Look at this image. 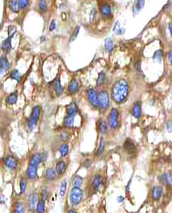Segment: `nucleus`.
<instances>
[{
  "label": "nucleus",
  "instance_id": "31",
  "mask_svg": "<svg viewBox=\"0 0 172 213\" xmlns=\"http://www.w3.org/2000/svg\"><path fill=\"white\" fill-rule=\"evenodd\" d=\"M27 180H26V179L24 177H22L19 182V189L21 195H23L26 192V191H27Z\"/></svg>",
  "mask_w": 172,
  "mask_h": 213
},
{
  "label": "nucleus",
  "instance_id": "52",
  "mask_svg": "<svg viewBox=\"0 0 172 213\" xmlns=\"http://www.w3.org/2000/svg\"><path fill=\"white\" fill-rule=\"evenodd\" d=\"M67 213H78V212L75 209H70V210H69Z\"/></svg>",
  "mask_w": 172,
  "mask_h": 213
},
{
  "label": "nucleus",
  "instance_id": "3",
  "mask_svg": "<svg viewBox=\"0 0 172 213\" xmlns=\"http://www.w3.org/2000/svg\"><path fill=\"white\" fill-rule=\"evenodd\" d=\"M83 199V190L78 187H74L70 190V201L72 205H78L82 202Z\"/></svg>",
  "mask_w": 172,
  "mask_h": 213
},
{
  "label": "nucleus",
  "instance_id": "10",
  "mask_svg": "<svg viewBox=\"0 0 172 213\" xmlns=\"http://www.w3.org/2000/svg\"><path fill=\"white\" fill-rule=\"evenodd\" d=\"M123 148L128 155L130 156H134L137 153L136 146L134 145V143L131 141V140L128 139L123 143Z\"/></svg>",
  "mask_w": 172,
  "mask_h": 213
},
{
  "label": "nucleus",
  "instance_id": "9",
  "mask_svg": "<svg viewBox=\"0 0 172 213\" xmlns=\"http://www.w3.org/2000/svg\"><path fill=\"white\" fill-rule=\"evenodd\" d=\"M39 202V195L36 192H32L30 194L28 197V201H27V204H28V208L31 211H34L36 209V206L38 204Z\"/></svg>",
  "mask_w": 172,
  "mask_h": 213
},
{
  "label": "nucleus",
  "instance_id": "23",
  "mask_svg": "<svg viewBox=\"0 0 172 213\" xmlns=\"http://www.w3.org/2000/svg\"><path fill=\"white\" fill-rule=\"evenodd\" d=\"M26 208L25 205L21 201H17L14 205V210L13 213H25Z\"/></svg>",
  "mask_w": 172,
  "mask_h": 213
},
{
  "label": "nucleus",
  "instance_id": "34",
  "mask_svg": "<svg viewBox=\"0 0 172 213\" xmlns=\"http://www.w3.org/2000/svg\"><path fill=\"white\" fill-rule=\"evenodd\" d=\"M104 149H105V140L103 138H101L99 140V144L98 149H97L96 155L97 156H100L101 154H102L104 152Z\"/></svg>",
  "mask_w": 172,
  "mask_h": 213
},
{
  "label": "nucleus",
  "instance_id": "39",
  "mask_svg": "<svg viewBox=\"0 0 172 213\" xmlns=\"http://www.w3.org/2000/svg\"><path fill=\"white\" fill-rule=\"evenodd\" d=\"M39 8L42 13H46L47 11V3L46 0H40L39 3Z\"/></svg>",
  "mask_w": 172,
  "mask_h": 213
},
{
  "label": "nucleus",
  "instance_id": "12",
  "mask_svg": "<svg viewBox=\"0 0 172 213\" xmlns=\"http://www.w3.org/2000/svg\"><path fill=\"white\" fill-rule=\"evenodd\" d=\"M14 35H15V33H13V34L9 35L8 37H7L6 40H4L3 42L2 43V46H1V47H2V50L4 52H6V53H9V52L11 51V49H12L11 40H12V38L14 37Z\"/></svg>",
  "mask_w": 172,
  "mask_h": 213
},
{
  "label": "nucleus",
  "instance_id": "44",
  "mask_svg": "<svg viewBox=\"0 0 172 213\" xmlns=\"http://www.w3.org/2000/svg\"><path fill=\"white\" fill-rule=\"evenodd\" d=\"M55 29H56V22H55V20L53 19L51 22H50L49 30H50V31H53V30H55Z\"/></svg>",
  "mask_w": 172,
  "mask_h": 213
},
{
  "label": "nucleus",
  "instance_id": "21",
  "mask_svg": "<svg viewBox=\"0 0 172 213\" xmlns=\"http://www.w3.org/2000/svg\"><path fill=\"white\" fill-rule=\"evenodd\" d=\"M45 176H46V178H47V180H55V179L57 178L58 174L56 172L55 169L53 168H49L47 169L46 171V173H45Z\"/></svg>",
  "mask_w": 172,
  "mask_h": 213
},
{
  "label": "nucleus",
  "instance_id": "2",
  "mask_svg": "<svg viewBox=\"0 0 172 213\" xmlns=\"http://www.w3.org/2000/svg\"><path fill=\"white\" fill-rule=\"evenodd\" d=\"M40 113H41V108L39 106H35L33 108L31 116L27 120V127L30 130H33L36 127L39 119Z\"/></svg>",
  "mask_w": 172,
  "mask_h": 213
},
{
  "label": "nucleus",
  "instance_id": "30",
  "mask_svg": "<svg viewBox=\"0 0 172 213\" xmlns=\"http://www.w3.org/2000/svg\"><path fill=\"white\" fill-rule=\"evenodd\" d=\"M46 205H45V200L43 199H40L39 200L38 204L36 206V213H44Z\"/></svg>",
  "mask_w": 172,
  "mask_h": 213
},
{
  "label": "nucleus",
  "instance_id": "7",
  "mask_svg": "<svg viewBox=\"0 0 172 213\" xmlns=\"http://www.w3.org/2000/svg\"><path fill=\"white\" fill-rule=\"evenodd\" d=\"M99 11H100L101 16L105 19L111 18L112 12H111V7L107 3H102L99 5Z\"/></svg>",
  "mask_w": 172,
  "mask_h": 213
},
{
  "label": "nucleus",
  "instance_id": "32",
  "mask_svg": "<svg viewBox=\"0 0 172 213\" xmlns=\"http://www.w3.org/2000/svg\"><path fill=\"white\" fill-rule=\"evenodd\" d=\"M83 179L80 176H78V175H76V176L73 178V180H72L73 186L78 187V188H80V187L83 185Z\"/></svg>",
  "mask_w": 172,
  "mask_h": 213
},
{
  "label": "nucleus",
  "instance_id": "24",
  "mask_svg": "<svg viewBox=\"0 0 172 213\" xmlns=\"http://www.w3.org/2000/svg\"><path fill=\"white\" fill-rule=\"evenodd\" d=\"M98 128H99V132L102 133V134H105V133L107 132L108 124L106 122V120H99V124H98Z\"/></svg>",
  "mask_w": 172,
  "mask_h": 213
},
{
  "label": "nucleus",
  "instance_id": "5",
  "mask_svg": "<svg viewBox=\"0 0 172 213\" xmlns=\"http://www.w3.org/2000/svg\"><path fill=\"white\" fill-rule=\"evenodd\" d=\"M118 118H119V112L116 108H112L110 111L108 115L107 124L111 129H115L118 127Z\"/></svg>",
  "mask_w": 172,
  "mask_h": 213
},
{
  "label": "nucleus",
  "instance_id": "17",
  "mask_svg": "<svg viewBox=\"0 0 172 213\" xmlns=\"http://www.w3.org/2000/svg\"><path fill=\"white\" fill-rule=\"evenodd\" d=\"M79 90V83L76 79H72L68 84V91L69 93L73 95L76 94Z\"/></svg>",
  "mask_w": 172,
  "mask_h": 213
},
{
  "label": "nucleus",
  "instance_id": "1",
  "mask_svg": "<svg viewBox=\"0 0 172 213\" xmlns=\"http://www.w3.org/2000/svg\"><path fill=\"white\" fill-rule=\"evenodd\" d=\"M129 94V85L125 79L118 80L111 88L112 99L116 104H122L126 101Z\"/></svg>",
  "mask_w": 172,
  "mask_h": 213
},
{
  "label": "nucleus",
  "instance_id": "33",
  "mask_svg": "<svg viewBox=\"0 0 172 213\" xmlns=\"http://www.w3.org/2000/svg\"><path fill=\"white\" fill-rule=\"evenodd\" d=\"M163 52L162 50H158L154 52V56H153V59L157 63H161L163 60Z\"/></svg>",
  "mask_w": 172,
  "mask_h": 213
},
{
  "label": "nucleus",
  "instance_id": "4",
  "mask_svg": "<svg viewBox=\"0 0 172 213\" xmlns=\"http://www.w3.org/2000/svg\"><path fill=\"white\" fill-rule=\"evenodd\" d=\"M99 99V106L102 110H107L110 106V96L108 91L106 90H102L98 93Z\"/></svg>",
  "mask_w": 172,
  "mask_h": 213
},
{
  "label": "nucleus",
  "instance_id": "26",
  "mask_svg": "<svg viewBox=\"0 0 172 213\" xmlns=\"http://www.w3.org/2000/svg\"><path fill=\"white\" fill-rule=\"evenodd\" d=\"M75 117L71 116V115H67L64 117L63 120V125L66 127H72L74 126V123H75Z\"/></svg>",
  "mask_w": 172,
  "mask_h": 213
},
{
  "label": "nucleus",
  "instance_id": "15",
  "mask_svg": "<svg viewBox=\"0 0 172 213\" xmlns=\"http://www.w3.org/2000/svg\"><path fill=\"white\" fill-rule=\"evenodd\" d=\"M131 113H132L133 116L136 119H139L142 115V107L141 103L137 101L134 104L132 108H131Z\"/></svg>",
  "mask_w": 172,
  "mask_h": 213
},
{
  "label": "nucleus",
  "instance_id": "49",
  "mask_svg": "<svg viewBox=\"0 0 172 213\" xmlns=\"http://www.w3.org/2000/svg\"><path fill=\"white\" fill-rule=\"evenodd\" d=\"M124 200V197L122 196V195H119V196L117 198V201H118V203H122L123 202Z\"/></svg>",
  "mask_w": 172,
  "mask_h": 213
},
{
  "label": "nucleus",
  "instance_id": "11",
  "mask_svg": "<svg viewBox=\"0 0 172 213\" xmlns=\"http://www.w3.org/2000/svg\"><path fill=\"white\" fill-rule=\"evenodd\" d=\"M5 166L11 170H15L18 166V159L13 156H8L4 160Z\"/></svg>",
  "mask_w": 172,
  "mask_h": 213
},
{
  "label": "nucleus",
  "instance_id": "42",
  "mask_svg": "<svg viewBox=\"0 0 172 213\" xmlns=\"http://www.w3.org/2000/svg\"><path fill=\"white\" fill-rule=\"evenodd\" d=\"M96 17H97V11L95 8H93V9L91 10V13H90V20H91V22L95 21V20L96 19Z\"/></svg>",
  "mask_w": 172,
  "mask_h": 213
},
{
  "label": "nucleus",
  "instance_id": "43",
  "mask_svg": "<svg viewBox=\"0 0 172 213\" xmlns=\"http://www.w3.org/2000/svg\"><path fill=\"white\" fill-rule=\"evenodd\" d=\"M60 139H61L62 141L66 142V140L69 139V135L68 133L66 132V131H63V132L60 134Z\"/></svg>",
  "mask_w": 172,
  "mask_h": 213
},
{
  "label": "nucleus",
  "instance_id": "20",
  "mask_svg": "<svg viewBox=\"0 0 172 213\" xmlns=\"http://www.w3.org/2000/svg\"><path fill=\"white\" fill-rule=\"evenodd\" d=\"M162 194H163V188L160 186L154 187L151 192V195H152V198L154 200L158 201L161 198Z\"/></svg>",
  "mask_w": 172,
  "mask_h": 213
},
{
  "label": "nucleus",
  "instance_id": "27",
  "mask_svg": "<svg viewBox=\"0 0 172 213\" xmlns=\"http://www.w3.org/2000/svg\"><path fill=\"white\" fill-rule=\"evenodd\" d=\"M17 100H18V94H17L16 91L12 92V93L10 94L7 98V103L9 105H13V104H16Z\"/></svg>",
  "mask_w": 172,
  "mask_h": 213
},
{
  "label": "nucleus",
  "instance_id": "29",
  "mask_svg": "<svg viewBox=\"0 0 172 213\" xmlns=\"http://www.w3.org/2000/svg\"><path fill=\"white\" fill-rule=\"evenodd\" d=\"M106 79H107L106 73H105L104 72H101L99 74L98 78H97L96 85L98 87L102 86V85L105 84V83H106Z\"/></svg>",
  "mask_w": 172,
  "mask_h": 213
},
{
  "label": "nucleus",
  "instance_id": "18",
  "mask_svg": "<svg viewBox=\"0 0 172 213\" xmlns=\"http://www.w3.org/2000/svg\"><path fill=\"white\" fill-rule=\"evenodd\" d=\"M159 179L161 183L164 184L168 186H172V175L170 173H164L162 174L161 176L159 177Z\"/></svg>",
  "mask_w": 172,
  "mask_h": 213
},
{
  "label": "nucleus",
  "instance_id": "16",
  "mask_svg": "<svg viewBox=\"0 0 172 213\" xmlns=\"http://www.w3.org/2000/svg\"><path fill=\"white\" fill-rule=\"evenodd\" d=\"M79 112V108L76 103H70V104L66 106V115L76 116Z\"/></svg>",
  "mask_w": 172,
  "mask_h": 213
},
{
  "label": "nucleus",
  "instance_id": "25",
  "mask_svg": "<svg viewBox=\"0 0 172 213\" xmlns=\"http://www.w3.org/2000/svg\"><path fill=\"white\" fill-rule=\"evenodd\" d=\"M8 7H9L10 10L14 13H18V11H19L18 0H9Z\"/></svg>",
  "mask_w": 172,
  "mask_h": 213
},
{
  "label": "nucleus",
  "instance_id": "14",
  "mask_svg": "<svg viewBox=\"0 0 172 213\" xmlns=\"http://www.w3.org/2000/svg\"><path fill=\"white\" fill-rule=\"evenodd\" d=\"M53 88H54V91L56 95H57V96H60L63 93L64 88L62 86L61 81H60L59 77L56 78L54 82H53Z\"/></svg>",
  "mask_w": 172,
  "mask_h": 213
},
{
  "label": "nucleus",
  "instance_id": "40",
  "mask_svg": "<svg viewBox=\"0 0 172 213\" xmlns=\"http://www.w3.org/2000/svg\"><path fill=\"white\" fill-rule=\"evenodd\" d=\"M18 7H19V9L23 10L25 8H27L29 6L30 3V0H18Z\"/></svg>",
  "mask_w": 172,
  "mask_h": 213
},
{
  "label": "nucleus",
  "instance_id": "37",
  "mask_svg": "<svg viewBox=\"0 0 172 213\" xmlns=\"http://www.w3.org/2000/svg\"><path fill=\"white\" fill-rule=\"evenodd\" d=\"M66 187H67V182H66V179L63 181L60 184V188H59V195L60 196L63 197L66 194Z\"/></svg>",
  "mask_w": 172,
  "mask_h": 213
},
{
  "label": "nucleus",
  "instance_id": "46",
  "mask_svg": "<svg viewBox=\"0 0 172 213\" xmlns=\"http://www.w3.org/2000/svg\"><path fill=\"white\" fill-rule=\"evenodd\" d=\"M91 160H90V159H86V160H85L83 166L87 168H89V167L91 166Z\"/></svg>",
  "mask_w": 172,
  "mask_h": 213
},
{
  "label": "nucleus",
  "instance_id": "50",
  "mask_svg": "<svg viewBox=\"0 0 172 213\" xmlns=\"http://www.w3.org/2000/svg\"><path fill=\"white\" fill-rule=\"evenodd\" d=\"M131 181H132V177H131V179H130V180H129V182H128V185H127V187H126V191H127V192H128V191H129L130 185H131Z\"/></svg>",
  "mask_w": 172,
  "mask_h": 213
},
{
  "label": "nucleus",
  "instance_id": "19",
  "mask_svg": "<svg viewBox=\"0 0 172 213\" xmlns=\"http://www.w3.org/2000/svg\"><path fill=\"white\" fill-rule=\"evenodd\" d=\"M144 5H145V0H135L132 8L134 15L138 14V13L143 8Z\"/></svg>",
  "mask_w": 172,
  "mask_h": 213
},
{
  "label": "nucleus",
  "instance_id": "48",
  "mask_svg": "<svg viewBox=\"0 0 172 213\" xmlns=\"http://www.w3.org/2000/svg\"><path fill=\"white\" fill-rule=\"evenodd\" d=\"M168 60L169 63H170V65H172V50H170L168 52Z\"/></svg>",
  "mask_w": 172,
  "mask_h": 213
},
{
  "label": "nucleus",
  "instance_id": "38",
  "mask_svg": "<svg viewBox=\"0 0 172 213\" xmlns=\"http://www.w3.org/2000/svg\"><path fill=\"white\" fill-rule=\"evenodd\" d=\"M0 62H1V63L3 64V66L4 67V68L6 69V71H8L10 69V63H9V60H8V59L7 58V56H2V57L0 58Z\"/></svg>",
  "mask_w": 172,
  "mask_h": 213
},
{
  "label": "nucleus",
  "instance_id": "47",
  "mask_svg": "<svg viewBox=\"0 0 172 213\" xmlns=\"http://www.w3.org/2000/svg\"><path fill=\"white\" fill-rule=\"evenodd\" d=\"M7 71H6V69L4 68V67L3 66V64L1 63V62H0V75H2L4 73V72H6Z\"/></svg>",
  "mask_w": 172,
  "mask_h": 213
},
{
  "label": "nucleus",
  "instance_id": "41",
  "mask_svg": "<svg viewBox=\"0 0 172 213\" xmlns=\"http://www.w3.org/2000/svg\"><path fill=\"white\" fill-rule=\"evenodd\" d=\"M79 30H80V27H76V28H75V30H73V33H72L71 36H70V41H74V40H76V38H77L78 35H79Z\"/></svg>",
  "mask_w": 172,
  "mask_h": 213
},
{
  "label": "nucleus",
  "instance_id": "13",
  "mask_svg": "<svg viewBox=\"0 0 172 213\" xmlns=\"http://www.w3.org/2000/svg\"><path fill=\"white\" fill-rule=\"evenodd\" d=\"M27 176L30 179H34L38 176V167L29 163L27 169Z\"/></svg>",
  "mask_w": 172,
  "mask_h": 213
},
{
  "label": "nucleus",
  "instance_id": "8",
  "mask_svg": "<svg viewBox=\"0 0 172 213\" xmlns=\"http://www.w3.org/2000/svg\"><path fill=\"white\" fill-rule=\"evenodd\" d=\"M104 186V179L101 175L99 174H96L94 176L93 179H92V188L96 191V192H99Z\"/></svg>",
  "mask_w": 172,
  "mask_h": 213
},
{
  "label": "nucleus",
  "instance_id": "22",
  "mask_svg": "<svg viewBox=\"0 0 172 213\" xmlns=\"http://www.w3.org/2000/svg\"><path fill=\"white\" fill-rule=\"evenodd\" d=\"M66 170V164L63 160H60L56 163L55 171L58 175H63Z\"/></svg>",
  "mask_w": 172,
  "mask_h": 213
},
{
  "label": "nucleus",
  "instance_id": "36",
  "mask_svg": "<svg viewBox=\"0 0 172 213\" xmlns=\"http://www.w3.org/2000/svg\"><path fill=\"white\" fill-rule=\"evenodd\" d=\"M59 152H60V154H61V156H63V157L66 156V155L68 154V152H69L68 144H66V143H63V144L60 146V147H59Z\"/></svg>",
  "mask_w": 172,
  "mask_h": 213
},
{
  "label": "nucleus",
  "instance_id": "51",
  "mask_svg": "<svg viewBox=\"0 0 172 213\" xmlns=\"http://www.w3.org/2000/svg\"><path fill=\"white\" fill-rule=\"evenodd\" d=\"M169 30H170V34L172 37V23L169 24Z\"/></svg>",
  "mask_w": 172,
  "mask_h": 213
},
{
  "label": "nucleus",
  "instance_id": "6",
  "mask_svg": "<svg viewBox=\"0 0 172 213\" xmlns=\"http://www.w3.org/2000/svg\"><path fill=\"white\" fill-rule=\"evenodd\" d=\"M86 96L89 103L95 108H99V99H98V92L94 88H90L86 91Z\"/></svg>",
  "mask_w": 172,
  "mask_h": 213
},
{
  "label": "nucleus",
  "instance_id": "28",
  "mask_svg": "<svg viewBox=\"0 0 172 213\" xmlns=\"http://www.w3.org/2000/svg\"><path fill=\"white\" fill-rule=\"evenodd\" d=\"M104 48L107 53H111L112 52L114 49V42L111 40V38H107L105 40V44H104Z\"/></svg>",
  "mask_w": 172,
  "mask_h": 213
},
{
  "label": "nucleus",
  "instance_id": "45",
  "mask_svg": "<svg viewBox=\"0 0 172 213\" xmlns=\"http://www.w3.org/2000/svg\"><path fill=\"white\" fill-rule=\"evenodd\" d=\"M47 198V190H43V192H42V193H41V199L44 200L46 201Z\"/></svg>",
  "mask_w": 172,
  "mask_h": 213
},
{
  "label": "nucleus",
  "instance_id": "35",
  "mask_svg": "<svg viewBox=\"0 0 172 213\" xmlns=\"http://www.w3.org/2000/svg\"><path fill=\"white\" fill-rule=\"evenodd\" d=\"M22 75L21 73L19 72V71L17 70V69H14V70H13L12 72H11V79H14V80L18 81V82H19V81H21L22 79Z\"/></svg>",
  "mask_w": 172,
  "mask_h": 213
}]
</instances>
